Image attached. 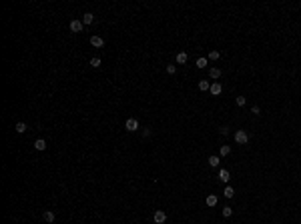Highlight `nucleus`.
Masks as SVG:
<instances>
[{
  "instance_id": "1",
  "label": "nucleus",
  "mask_w": 301,
  "mask_h": 224,
  "mask_svg": "<svg viewBox=\"0 0 301 224\" xmlns=\"http://www.w3.org/2000/svg\"><path fill=\"white\" fill-rule=\"evenodd\" d=\"M233 138H235V142H237V144H247V142H249V134L245 132V130H237V132H235V136H233Z\"/></svg>"
},
{
  "instance_id": "2",
  "label": "nucleus",
  "mask_w": 301,
  "mask_h": 224,
  "mask_svg": "<svg viewBox=\"0 0 301 224\" xmlns=\"http://www.w3.org/2000/svg\"><path fill=\"white\" fill-rule=\"evenodd\" d=\"M125 128L129 130V132H137L141 126H139V120H135V118H129V120L125 122Z\"/></svg>"
},
{
  "instance_id": "3",
  "label": "nucleus",
  "mask_w": 301,
  "mask_h": 224,
  "mask_svg": "<svg viewBox=\"0 0 301 224\" xmlns=\"http://www.w3.org/2000/svg\"><path fill=\"white\" fill-rule=\"evenodd\" d=\"M153 222L155 224H165L167 222V214H165L163 210H157V212L153 214Z\"/></svg>"
},
{
  "instance_id": "4",
  "label": "nucleus",
  "mask_w": 301,
  "mask_h": 224,
  "mask_svg": "<svg viewBox=\"0 0 301 224\" xmlns=\"http://www.w3.org/2000/svg\"><path fill=\"white\" fill-rule=\"evenodd\" d=\"M82 20H70V32H82Z\"/></svg>"
},
{
  "instance_id": "5",
  "label": "nucleus",
  "mask_w": 301,
  "mask_h": 224,
  "mask_svg": "<svg viewBox=\"0 0 301 224\" xmlns=\"http://www.w3.org/2000/svg\"><path fill=\"white\" fill-rule=\"evenodd\" d=\"M211 94H213V96H219V94H221V92H223V86H221V82H213V84H211Z\"/></svg>"
},
{
  "instance_id": "6",
  "label": "nucleus",
  "mask_w": 301,
  "mask_h": 224,
  "mask_svg": "<svg viewBox=\"0 0 301 224\" xmlns=\"http://www.w3.org/2000/svg\"><path fill=\"white\" fill-rule=\"evenodd\" d=\"M91 44L95 46V48H103V46H104V40L100 36H91Z\"/></svg>"
},
{
  "instance_id": "7",
  "label": "nucleus",
  "mask_w": 301,
  "mask_h": 224,
  "mask_svg": "<svg viewBox=\"0 0 301 224\" xmlns=\"http://www.w3.org/2000/svg\"><path fill=\"white\" fill-rule=\"evenodd\" d=\"M219 180H221V182H229V178H231V174H229V170H225V168H221V170H219Z\"/></svg>"
},
{
  "instance_id": "8",
  "label": "nucleus",
  "mask_w": 301,
  "mask_h": 224,
  "mask_svg": "<svg viewBox=\"0 0 301 224\" xmlns=\"http://www.w3.org/2000/svg\"><path fill=\"white\" fill-rule=\"evenodd\" d=\"M42 218H44V222L52 224V222H54V218H56V216H54V212H50V210H46V212L42 214Z\"/></svg>"
},
{
  "instance_id": "9",
  "label": "nucleus",
  "mask_w": 301,
  "mask_h": 224,
  "mask_svg": "<svg viewBox=\"0 0 301 224\" xmlns=\"http://www.w3.org/2000/svg\"><path fill=\"white\" fill-rule=\"evenodd\" d=\"M187 60H189V54L187 52H179V54H177V64H185Z\"/></svg>"
},
{
  "instance_id": "10",
  "label": "nucleus",
  "mask_w": 301,
  "mask_h": 224,
  "mask_svg": "<svg viewBox=\"0 0 301 224\" xmlns=\"http://www.w3.org/2000/svg\"><path fill=\"white\" fill-rule=\"evenodd\" d=\"M95 22V16H92V12H86V14L82 16V24L86 26V24H92Z\"/></svg>"
},
{
  "instance_id": "11",
  "label": "nucleus",
  "mask_w": 301,
  "mask_h": 224,
  "mask_svg": "<svg viewBox=\"0 0 301 224\" xmlns=\"http://www.w3.org/2000/svg\"><path fill=\"white\" fill-rule=\"evenodd\" d=\"M199 90H203V92L211 90V84H209V80H199Z\"/></svg>"
},
{
  "instance_id": "12",
  "label": "nucleus",
  "mask_w": 301,
  "mask_h": 224,
  "mask_svg": "<svg viewBox=\"0 0 301 224\" xmlns=\"http://www.w3.org/2000/svg\"><path fill=\"white\" fill-rule=\"evenodd\" d=\"M205 202H207V206H217V196H215V194H209V196L205 198Z\"/></svg>"
},
{
  "instance_id": "13",
  "label": "nucleus",
  "mask_w": 301,
  "mask_h": 224,
  "mask_svg": "<svg viewBox=\"0 0 301 224\" xmlns=\"http://www.w3.org/2000/svg\"><path fill=\"white\" fill-rule=\"evenodd\" d=\"M209 76H211L213 80L221 78V68H211V70H209Z\"/></svg>"
},
{
  "instance_id": "14",
  "label": "nucleus",
  "mask_w": 301,
  "mask_h": 224,
  "mask_svg": "<svg viewBox=\"0 0 301 224\" xmlns=\"http://www.w3.org/2000/svg\"><path fill=\"white\" fill-rule=\"evenodd\" d=\"M34 148H36V150H46V142H44V138H38V140L34 142Z\"/></svg>"
},
{
  "instance_id": "15",
  "label": "nucleus",
  "mask_w": 301,
  "mask_h": 224,
  "mask_svg": "<svg viewBox=\"0 0 301 224\" xmlns=\"http://www.w3.org/2000/svg\"><path fill=\"white\" fill-rule=\"evenodd\" d=\"M100 64H103V60H100L99 56H92V58H91V66H92V68H99Z\"/></svg>"
},
{
  "instance_id": "16",
  "label": "nucleus",
  "mask_w": 301,
  "mask_h": 224,
  "mask_svg": "<svg viewBox=\"0 0 301 224\" xmlns=\"http://www.w3.org/2000/svg\"><path fill=\"white\" fill-rule=\"evenodd\" d=\"M219 162H221V158H219V156H209V164H211L213 168H217Z\"/></svg>"
},
{
  "instance_id": "17",
  "label": "nucleus",
  "mask_w": 301,
  "mask_h": 224,
  "mask_svg": "<svg viewBox=\"0 0 301 224\" xmlns=\"http://www.w3.org/2000/svg\"><path fill=\"white\" fill-rule=\"evenodd\" d=\"M26 128H28V126H26V124H24V122H18V124H16V132H18V134H22V132H26Z\"/></svg>"
},
{
  "instance_id": "18",
  "label": "nucleus",
  "mask_w": 301,
  "mask_h": 224,
  "mask_svg": "<svg viewBox=\"0 0 301 224\" xmlns=\"http://www.w3.org/2000/svg\"><path fill=\"white\" fill-rule=\"evenodd\" d=\"M207 64H209V60H207V58H199V60H197V64H195V66H197V68H205Z\"/></svg>"
},
{
  "instance_id": "19",
  "label": "nucleus",
  "mask_w": 301,
  "mask_h": 224,
  "mask_svg": "<svg viewBox=\"0 0 301 224\" xmlns=\"http://www.w3.org/2000/svg\"><path fill=\"white\" fill-rule=\"evenodd\" d=\"M229 154H231V146H229V144H223L221 146V156H229Z\"/></svg>"
},
{
  "instance_id": "20",
  "label": "nucleus",
  "mask_w": 301,
  "mask_h": 224,
  "mask_svg": "<svg viewBox=\"0 0 301 224\" xmlns=\"http://www.w3.org/2000/svg\"><path fill=\"white\" fill-rule=\"evenodd\" d=\"M221 212H223V216H225V218H229V216L233 214V208H231V206H223Z\"/></svg>"
},
{
  "instance_id": "21",
  "label": "nucleus",
  "mask_w": 301,
  "mask_h": 224,
  "mask_svg": "<svg viewBox=\"0 0 301 224\" xmlns=\"http://www.w3.org/2000/svg\"><path fill=\"white\" fill-rule=\"evenodd\" d=\"M223 194H225V196H227V198H233V196H235V190H233L231 186H227L225 190H223Z\"/></svg>"
},
{
  "instance_id": "22",
  "label": "nucleus",
  "mask_w": 301,
  "mask_h": 224,
  "mask_svg": "<svg viewBox=\"0 0 301 224\" xmlns=\"http://www.w3.org/2000/svg\"><path fill=\"white\" fill-rule=\"evenodd\" d=\"M219 58H221V54H219L217 50H211L209 52V60H219Z\"/></svg>"
},
{
  "instance_id": "23",
  "label": "nucleus",
  "mask_w": 301,
  "mask_h": 224,
  "mask_svg": "<svg viewBox=\"0 0 301 224\" xmlns=\"http://www.w3.org/2000/svg\"><path fill=\"white\" fill-rule=\"evenodd\" d=\"M237 106H245V102H247V98H245V96H237Z\"/></svg>"
},
{
  "instance_id": "24",
  "label": "nucleus",
  "mask_w": 301,
  "mask_h": 224,
  "mask_svg": "<svg viewBox=\"0 0 301 224\" xmlns=\"http://www.w3.org/2000/svg\"><path fill=\"white\" fill-rule=\"evenodd\" d=\"M167 72H169V74H175V72H177V66H175V64H167Z\"/></svg>"
},
{
  "instance_id": "25",
  "label": "nucleus",
  "mask_w": 301,
  "mask_h": 224,
  "mask_svg": "<svg viewBox=\"0 0 301 224\" xmlns=\"http://www.w3.org/2000/svg\"><path fill=\"white\" fill-rule=\"evenodd\" d=\"M251 112H253V114H261V108H259V106H253Z\"/></svg>"
}]
</instances>
